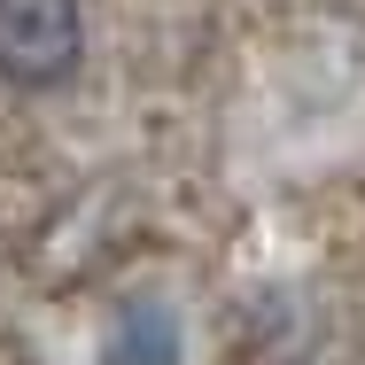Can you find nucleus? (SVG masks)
Returning a JSON list of instances; mask_svg holds the SVG:
<instances>
[{"label":"nucleus","mask_w":365,"mask_h":365,"mask_svg":"<svg viewBox=\"0 0 365 365\" xmlns=\"http://www.w3.org/2000/svg\"><path fill=\"white\" fill-rule=\"evenodd\" d=\"M86 55V16L78 0H0V86L47 93Z\"/></svg>","instance_id":"1"},{"label":"nucleus","mask_w":365,"mask_h":365,"mask_svg":"<svg viewBox=\"0 0 365 365\" xmlns=\"http://www.w3.org/2000/svg\"><path fill=\"white\" fill-rule=\"evenodd\" d=\"M101 365H179V327L155 303H133V311H117V327L101 342Z\"/></svg>","instance_id":"2"}]
</instances>
